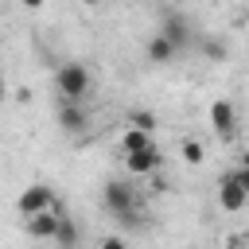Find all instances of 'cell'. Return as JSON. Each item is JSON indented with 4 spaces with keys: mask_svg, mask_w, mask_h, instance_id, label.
I'll return each instance as SVG.
<instances>
[{
    "mask_svg": "<svg viewBox=\"0 0 249 249\" xmlns=\"http://www.w3.org/2000/svg\"><path fill=\"white\" fill-rule=\"evenodd\" d=\"M58 124H62L66 132H82V128H86V109H82V101H62V97H58Z\"/></svg>",
    "mask_w": 249,
    "mask_h": 249,
    "instance_id": "8992f818",
    "label": "cell"
},
{
    "mask_svg": "<svg viewBox=\"0 0 249 249\" xmlns=\"http://www.w3.org/2000/svg\"><path fill=\"white\" fill-rule=\"evenodd\" d=\"M23 4H27V8H43V0H23Z\"/></svg>",
    "mask_w": 249,
    "mask_h": 249,
    "instance_id": "d6986e66",
    "label": "cell"
},
{
    "mask_svg": "<svg viewBox=\"0 0 249 249\" xmlns=\"http://www.w3.org/2000/svg\"><path fill=\"white\" fill-rule=\"evenodd\" d=\"M54 241H58L62 249H74V245H78V226H74V218H66V214H62V222H58V233H54Z\"/></svg>",
    "mask_w": 249,
    "mask_h": 249,
    "instance_id": "7c38bea8",
    "label": "cell"
},
{
    "mask_svg": "<svg viewBox=\"0 0 249 249\" xmlns=\"http://www.w3.org/2000/svg\"><path fill=\"white\" fill-rule=\"evenodd\" d=\"M210 124H214L222 136H230V132L237 128V109H233L230 101H214V105H210Z\"/></svg>",
    "mask_w": 249,
    "mask_h": 249,
    "instance_id": "ba28073f",
    "label": "cell"
},
{
    "mask_svg": "<svg viewBox=\"0 0 249 249\" xmlns=\"http://www.w3.org/2000/svg\"><path fill=\"white\" fill-rule=\"evenodd\" d=\"M160 163H163V156H160L156 144L144 148V152H136V156H124V167H128L132 175H152V171H160Z\"/></svg>",
    "mask_w": 249,
    "mask_h": 249,
    "instance_id": "5b68a950",
    "label": "cell"
},
{
    "mask_svg": "<svg viewBox=\"0 0 249 249\" xmlns=\"http://www.w3.org/2000/svg\"><path fill=\"white\" fill-rule=\"evenodd\" d=\"M152 144H156V140H152V132H144V128H132V124H128V128L121 132V152H124V156H136V152H144V148H152Z\"/></svg>",
    "mask_w": 249,
    "mask_h": 249,
    "instance_id": "30bf717a",
    "label": "cell"
},
{
    "mask_svg": "<svg viewBox=\"0 0 249 249\" xmlns=\"http://www.w3.org/2000/svg\"><path fill=\"white\" fill-rule=\"evenodd\" d=\"M101 249H124V237H105Z\"/></svg>",
    "mask_w": 249,
    "mask_h": 249,
    "instance_id": "e0dca14e",
    "label": "cell"
},
{
    "mask_svg": "<svg viewBox=\"0 0 249 249\" xmlns=\"http://www.w3.org/2000/svg\"><path fill=\"white\" fill-rule=\"evenodd\" d=\"M160 35H167L175 47H187V43H191V27H187L183 16H167V19L160 23Z\"/></svg>",
    "mask_w": 249,
    "mask_h": 249,
    "instance_id": "8fae6325",
    "label": "cell"
},
{
    "mask_svg": "<svg viewBox=\"0 0 249 249\" xmlns=\"http://www.w3.org/2000/svg\"><path fill=\"white\" fill-rule=\"evenodd\" d=\"M241 167H249V148H245V152H241Z\"/></svg>",
    "mask_w": 249,
    "mask_h": 249,
    "instance_id": "ac0fdd59",
    "label": "cell"
},
{
    "mask_svg": "<svg viewBox=\"0 0 249 249\" xmlns=\"http://www.w3.org/2000/svg\"><path fill=\"white\" fill-rule=\"evenodd\" d=\"M82 4H97V0H82Z\"/></svg>",
    "mask_w": 249,
    "mask_h": 249,
    "instance_id": "ffe728a7",
    "label": "cell"
},
{
    "mask_svg": "<svg viewBox=\"0 0 249 249\" xmlns=\"http://www.w3.org/2000/svg\"><path fill=\"white\" fill-rule=\"evenodd\" d=\"M54 86H58V97L62 101H82L89 93V74L82 62H62L58 74H54Z\"/></svg>",
    "mask_w": 249,
    "mask_h": 249,
    "instance_id": "6da1fadb",
    "label": "cell"
},
{
    "mask_svg": "<svg viewBox=\"0 0 249 249\" xmlns=\"http://www.w3.org/2000/svg\"><path fill=\"white\" fill-rule=\"evenodd\" d=\"M183 160H187V163H202V160H206L202 144H198V140H183Z\"/></svg>",
    "mask_w": 249,
    "mask_h": 249,
    "instance_id": "4fadbf2b",
    "label": "cell"
},
{
    "mask_svg": "<svg viewBox=\"0 0 249 249\" xmlns=\"http://www.w3.org/2000/svg\"><path fill=\"white\" fill-rule=\"evenodd\" d=\"M19 214L23 218H35V214H47V210H58V202H54V191L51 187H43V183H35V187H27L23 195H19Z\"/></svg>",
    "mask_w": 249,
    "mask_h": 249,
    "instance_id": "3957f363",
    "label": "cell"
},
{
    "mask_svg": "<svg viewBox=\"0 0 249 249\" xmlns=\"http://www.w3.org/2000/svg\"><path fill=\"white\" fill-rule=\"evenodd\" d=\"M206 54H210V58H222V54H226V47H222V43H214V39H210V43H206Z\"/></svg>",
    "mask_w": 249,
    "mask_h": 249,
    "instance_id": "2e32d148",
    "label": "cell"
},
{
    "mask_svg": "<svg viewBox=\"0 0 249 249\" xmlns=\"http://www.w3.org/2000/svg\"><path fill=\"white\" fill-rule=\"evenodd\" d=\"M128 124H132V128H144V132H152V128H156V117L140 109V113H132V117H128Z\"/></svg>",
    "mask_w": 249,
    "mask_h": 249,
    "instance_id": "5bb4252c",
    "label": "cell"
},
{
    "mask_svg": "<svg viewBox=\"0 0 249 249\" xmlns=\"http://www.w3.org/2000/svg\"><path fill=\"white\" fill-rule=\"evenodd\" d=\"M58 222H62V210L35 214V218H27V233H31V237H54V233H58Z\"/></svg>",
    "mask_w": 249,
    "mask_h": 249,
    "instance_id": "9c48e42d",
    "label": "cell"
},
{
    "mask_svg": "<svg viewBox=\"0 0 249 249\" xmlns=\"http://www.w3.org/2000/svg\"><path fill=\"white\" fill-rule=\"evenodd\" d=\"M101 198H105V206H109L117 218H132V214H136V191H132L128 183H121V179H109L105 191H101Z\"/></svg>",
    "mask_w": 249,
    "mask_h": 249,
    "instance_id": "7a4b0ae2",
    "label": "cell"
},
{
    "mask_svg": "<svg viewBox=\"0 0 249 249\" xmlns=\"http://www.w3.org/2000/svg\"><path fill=\"white\" fill-rule=\"evenodd\" d=\"M233 179H237V187H245L249 191V167H237V171H230Z\"/></svg>",
    "mask_w": 249,
    "mask_h": 249,
    "instance_id": "9a60e30c",
    "label": "cell"
},
{
    "mask_svg": "<svg viewBox=\"0 0 249 249\" xmlns=\"http://www.w3.org/2000/svg\"><path fill=\"white\" fill-rule=\"evenodd\" d=\"M245 202H249V191H245V187H237V179H233V175H226V179L218 183V206H222V210H230V214H237Z\"/></svg>",
    "mask_w": 249,
    "mask_h": 249,
    "instance_id": "277c9868",
    "label": "cell"
},
{
    "mask_svg": "<svg viewBox=\"0 0 249 249\" xmlns=\"http://www.w3.org/2000/svg\"><path fill=\"white\" fill-rule=\"evenodd\" d=\"M175 54H179V47H175L167 35H160V31H156V35L148 39V62H156V66H167Z\"/></svg>",
    "mask_w": 249,
    "mask_h": 249,
    "instance_id": "52a82bcc",
    "label": "cell"
}]
</instances>
